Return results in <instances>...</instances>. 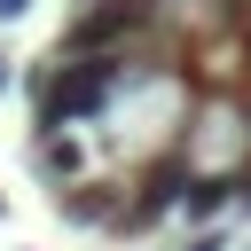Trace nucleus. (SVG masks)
Masks as SVG:
<instances>
[{"mask_svg":"<svg viewBox=\"0 0 251 251\" xmlns=\"http://www.w3.org/2000/svg\"><path fill=\"white\" fill-rule=\"evenodd\" d=\"M157 31V16H149V0H94L71 31H63V47L55 55H126L133 39H149Z\"/></svg>","mask_w":251,"mask_h":251,"instance_id":"nucleus-1","label":"nucleus"},{"mask_svg":"<svg viewBox=\"0 0 251 251\" xmlns=\"http://www.w3.org/2000/svg\"><path fill=\"white\" fill-rule=\"evenodd\" d=\"M39 165H47L55 180H78V141H63V133H39Z\"/></svg>","mask_w":251,"mask_h":251,"instance_id":"nucleus-2","label":"nucleus"},{"mask_svg":"<svg viewBox=\"0 0 251 251\" xmlns=\"http://www.w3.org/2000/svg\"><path fill=\"white\" fill-rule=\"evenodd\" d=\"M180 204L204 220V212H220V204H227V180H180Z\"/></svg>","mask_w":251,"mask_h":251,"instance_id":"nucleus-3","label":"nucleus"},{"mask_svg":"<svg viewBox=\"0 0 251 251\" xmlns=\"http://www.w3.org/2000/svg\"><path fill=\"white\" fill-rule=\"evenodd\" d=\"M227 188H235V196H251V165H243V173H235V180H227Z\"/></svg>","mask_w":251,"mask_h":251,"instance_id":"nucleus-4","label":"nucleus"},{"mask_svg":"<svg viewBox=\"0 0 251 251\" xmlns=\"http://www.w3.org/2000/svg\"><path fill=\"white\" fill-rule=\"evenodd\" d=\"M24 8H31V0H0V16H24Z\"/></svg>","mask_w":251,"mask_h":251,"instance_id":"nucleus-5","label":"nucleus"},{"mask_svg":"<svg viewBox=\"0 0 251 251\" xmlns=\"http://www.w3.org/2000/svg\"><path fill=\"white\" fill-rule=\"evenodd\" d=\"M188 251H220V243H212V235H196V243H188Z\"/></svg>","mask_w":251,"mask_h":251,"instance_id":"nucleus-6","label":"nucleus"},{"mask_svg":"<svg viewBox=\"0 0 251 251\" xmlns=\"http://www.w3.org/2000/svg\"><path fill=\"white\" fill-rule=\"evenodd\" d=\"M0 86H8V63H0Z\"/></svg>","mask_w":251,"mask_h":251,"instance_id":"nucleus-7","label":"nucleus"}]
</instances>
